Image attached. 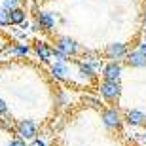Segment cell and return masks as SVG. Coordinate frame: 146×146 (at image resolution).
I'll return each mask as SVG.
<instances>
[{
  "label": "cell",
  "mask_w": 146,
  "mask_h": 146,
  "mask_svg": "<svg viewBox=\"0 0 146 146\" xmlns=\"http://www.w3.org/2000/svg\"><path fill=\"white\" fill-rule=\"evenodd\" d=\"M103 123L108 129H118L119 123H121V116L116 108H106L103 110Z\"/></svg>",
  "instance_id": "3957f363"
},
{
  "label": "cell",
  "mask_w": 146,
  "mask_h": 146,
  "mask_svg": "<svg viewBox=\"0 0 146 146\" xmlns=\"http://www.w3.org/2000/svg\"><path fill=\"white\" fill-rule=\"evenodd\" d=\"M139 51H142V53L146 55V42H144V44H141V49H139Z\"/></svg>",
  "instance_id": "ffe728a7"
},
{
  "label": "cell",
  "mask_w": 146,
  "mask_h": 146,
  "mask_svg": "<svg viewBox=\"0 0 146 146\" xmlns=\"http://www.w3.org/2000/svg\"><path fill=\"white\" fill-rule=\"evenodd\" d=\"M10 146H27V144H25L23 139H13V141L10 142Z\"/></svg>",
  "instance_id": "ac0fdd59"
},
{
  "label": "cell",
  "mask_w": 146,
  "mask_h": 146,
  "mask_svg": "<svg viewBox=\"0 0 146 146\" xmlns=\"http://www.w3.org/2000/svg\"><path fill=\"white\" fill-rule=\"evenodd\" d=\"M55 48L61 49L66 57L78 53V42H76L74 38H70V36H61L59 40H57V46H55Z\"/></svg>",
  "instance_id": "7a4b0ae2"
},
{
  "label": "cell",
  "mask_w": 146,
  "mask_h": 146,
  "mask_svg": "<svg viewBox=\"0 0 146 146\" xmlns=\"http://www.w3.org/2000/svg\"><path fill=\"white\" fill-rule=\"evenodd\" d=\"M99 89H101V95H103L104 99H108V101L118 99L119 93H121V86H119V82H103Z\"/></svg>",
  "instance_id": "6da1fadb"
},
{
  "label": "cell",
  "mask_w": 146,
  "mask_h": 146,
  "mask_svg": "<svg viewBox=\"0 0 146 146\" xmlns=\"http://www.w3.org/2000/svg\"><path fill=\"white\" fill-rule=\"evenodd\" d=\"M125 121H127L129 125H142L146 121V116H144V112H141V110H127Z\"/></svg>",
  "instance_id": "ba28073f"
},
{
  "label": "cell",
  "mask_w": 146,
  "mask_h": 146,
  "mask_svg": "<svg viewBox=\"0 0 146 146\" xmlns=\"http://www.w3.org/2000/svg\"><path fill=\"white\" fill-rule=\"evenodd\" d=\"M2 8L8 11H13L19 8V0H2Z\"/></svg>",
  "instance_id": "5bb4252c"
},
{
  "label": "cell",
  "mask_w": 146,
  "mask_h": 146,
  "mask_svg": "<svg viewBox=\"0 0 146 146\" xmlns=\"http://www.w3.org/2000/svg\"><path fill=\"white\" fill-rule=\"evenodd\" d=\"M51 55H55L57 63H65V61H66V55L63 53L61 49H57V48H53V49H51Z\"/></svg>",
  "instance_id": "2e32d148"
},
{
  "label": "cell",
  "mask_w": 146,
  "mask_h": 146,
  "mask_svg": "<svg viewBox=\"0 0 146 146\" xmlns=\"http://www.w3.org/2000/svg\"><path fill=\"white\" fill-rule=\"evenodd\" d=\"M80 72H82V74H86V76H93V72H95V70H93L89 65L82 63V65H80Z\"/></svg>",
  "instance_id": "e0dca14e"
},
{
  "label": "cell",
  "mask_w": 146,
  "mask_h": 146,
  "mask_svg": "<svg viewBox=\"0 0 146 146\" xmlns=\"http://www.w3.org/2000/svg\"><path fill=\"white\" fill-rule=\"evenodd\" d=\"M6 25H10V11L0 6V27H6Z\"/></svg>",
  "instance_id": "9a60e30c"
},
{
  "label": "cell",
  "mask_w": 146,
  "mask_h": 146,
  "mask_svg": "<svg viewBox=\"0 0 146 146\" xmlns=\"http://www.w3.org/2000/svg\"><path fill=\"white\" fill-rule=\"evenodd\" d=\"M17 133L23 137V139H36V125L31 121V119H21L17 123Z\"/></svg>",
  "instance_id": "277c9868"
},
{
  "label": "cell",
  "mask_w": 146,
  "mask_h": 146,
  "mask_svg": "<svg viewBox=\"0 0 146 146\" xmlns=\"http://www.w3.org/2000/svg\"><path fill=\"white\" fill-rule=\"evenodd\" d=\"M127 63H129L131 66H137V68L146 66V55L142 53V51H139V49L129 51V53H127Z\"/></svg>",
  "instance_id": "52a82bcc"
},
{
  "label": "cell",
  "mask_w": 146,
  "mask_h": 146,
  "mask_svg": "<svg viewBox=\"0 0 146 146\" xmlns=\"http://www.w3.org/2000/svg\"><path fill=\"white\" fill-rule=\"evenodd\" d=\"M51 74H53L55 78H66V76H68V66H66V63H55V65L51 66Z\"/></svg>",
  "instance_id": "8fae6325"
},
{
  "label": "cell",
  "mask_w": 146,
  "mask_h": 146,
  "mask_svg": "<svg viewBox=\"0 0 146 146\" xmlns=\"http://www.w3.org/2000/svg\"><path fill=\"white\" fill-rule=\"evenodd\" d=\"M33 146H46V144H44V142H40V141H34Z\"/></svg>",
  "instance_id": "44dd1931"
},
{
  "label": "cell",
  "mask_w": 146,
  "mask_h": 146,
  "mask_svg": "<svg viewBox=\"0 0 146 146\" xmlns=\"http://www.w3.org/2000/svg\"><path fill=\"white\" fill-rule=\"evenodd\" d=\"M34 49H36L38 57H40L42 61H46V63H48V61H49V57H51V48H49L48 44H46V42H36Z\"/></svg>",
  "instance_id": "30bf717a"
},
{
  "label": "cell",
  "mask_w": 146,
  "mask_h": 146,
  "mask_svg": "<svg viewBox=\"0 0 146 146\" xmlns=\"http://www.w3.org/2000/svg\"><path fill=\"white\" fill-rule=\"evenodd\" d=\"M103 76H104V82H118L119 76H121V66L112 61V63H108V65H104Z\"/></svg>",
  "instance_id": "5b68a950"
},
{
  "label": "cell",
  "mask_w": 146,
  "mask_h": 146,
  "mask_svg": "<svg viewBox=\"0 0 146 146\" xmlns=\"http://www.w3.org/2000/svg\"><path fill=\"white\" fill-rule=\"evenodd\" d=\"M10 53L11 55H27L29 53V46H25V44L13 46V48H10Z\"/></svg>",
  "instance_id": "4fadbf2b"
},
{
  "label": "cell",
  "mask_w": 146,
  "mask_h": 146,
  "mask_svg": "<svg viewBox=\"0 0 146 146\" xmlns=\"http://www.w3.org/2000/svg\"><path fill=\"white\" fill-rule=\"evenodd\" d=\"M10 23H13V25H23V23H25V10L17 8V10L10 11Z\"/></svg>",
  "instance_id": "7c38bea8"
},
{
  "label": "cell",
  "mask_w": 146,
  "mask_h": 146,
  "mask_svg": "<svg viewBox=\"0 0 146 146\" xmlns=\"http://www.w3.org/2000/svg\"><path fill=\"white\" fill-rule=\"evenodd\" d=\"M127 55V48H125V44H108L106 46V57L108 59H114V63L118 59H121V57H125Z\"/></svg>",
  "instance_id": "8992f818"
},
{
  "label": "cell",
  "mask_w": 146,
  "mask_h": 146,
  "mask_svg": "<svg viewBox=\"0 0 146 146\" xmlns=\"http://www.w3.org/2000/svg\"><path fill=\"white\" fill-rule=\"evenodd\" d=\"M6 110H8V106H6V103L2 101V97H0V114H6Z\"/></svg>",
  "instance_id": "d6986e66"
},
{
  "label": "cell",
  "mask_w": 146,
  "mask_h": 146,
  "mask_svg": "<svg viewBox=\"0 0 146 146\" xmlns=\"http://www.w3.org/2000/svg\"><path fill=\"white\" fill-rule=\"evenodd\" d=\"M38 25H42L44 29H53L55 27V15L51 11H40L36 17Z\"/></svg>",
  "instance_id": "9c48e42d"
}]
</instances>
